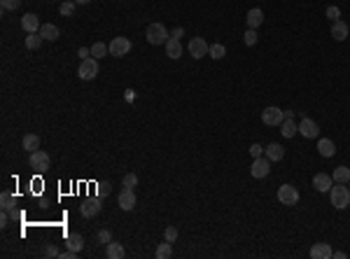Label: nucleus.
Wrapping results in <instances>:
<instances>
[{
  "instance_id": "obj_1",
  "label": "nucleus",
  "mask_w": 350,
  "mask_h": 259,
  "mask_svg": "<svg viewBox=\"0 0 350 259\" xmlns=\"http://www.w3.org/2000/svg\"><path fill=\"white\" fill-rule=\"evenodd\" d=\"M329 194H331V205L336 208V210H343V208H348L350 205V189L346 184L336 182L331 189H329Z\"/></svg>"
},
{
  "instance_id": "obj_2",
  "label": "nucleus",
  "mask_w": 350,
  "mask_h": 259,
  "mask_svg": "<svg viewBox=\"0 0 350 259\" xmlns=\"http://www.w3.org/2000/svg\"><path fill=\"white\" fill-rule=\"evenodd\" d=\"M145 38H147L149 44H166V42H168V28H166L164 23L154 21V23H149V26H147Z\"/></svg>"
},
{
  "instance_id": "obj_3",
  "label": "nucleus",
  "mask_w": 350,
  "mask_h": 259,
  "mask_svg": "<svg viewBox=\"0 0 350 259\" xmlns=\"http://www.w3.org/2000/svg\"><path fill=\"white\" fill-rule=\"evenodd\" d=\"M283 119H285V110L276 108V105H268V108H264V112H262V121H264L266 126H280Z\"/></svg>"
},
{
  "instance_id": "obj_4",
  "label": "nucleus",
  "mask_w": 350,
  "mask_h": 259,
  "mask_svg": "<svg viewBox=\"0 0 350 259\" xmlns=\"http://www.w3.org/2000/svg\"><path fill=\"white\" fill-rule=\"evenodd\" d=\"M278 201L283 205H297L299 203V189L294 184H283L278 189Z\"/></svg>"
},
{
  "instance_id": "obj_5",
  "label": "nucleus",
  "mask_w": 350,
  "mask_h": 259,
  "mask_svg": "<svg viewBox=\"0 0 350 259\" xmlns=\"http://www.w3.org/2000/svg\"><path fill=\"white\" fill-rule=\"evenodd\" d=\"M107 47H110V56H126L133 44L128 38H112Z\"/></svg>"
},
{
  "instance_id": "obj_6",
  "label": "nucleus",
  "mask_w": 350,
  "mask_h": 259,
  "mask_svg": "<svg viewBox=\"0 0 350 259\" xmlns=\"http://www.w3.org/2000/svg\"><path fill=\"white\" fill-rule=\"evenodd\" d=\"M28 163H31V168H35V171L44 173L47 168H49L52 159H49V154H47V152L38 150V152H31V159H28Z\"/></svg>"
},
{
  "instance_id": "obj_7",
  "label": "nucleus",
  "mask_w": 350,
  "mask_h": 259,
  "mask_svg": "<svg viewBox=\"0 0 350 259\" xmlns=\"http://www.w3.org/2000/svg\"><path fill=\"white\" fill-rule=\"evenodd\" d=\"M250 173H252V178H257V180H264L266 175L271 173V161L264 159V157H257L255 161H252V166H250Z\"/></svg>"
},
{
  "instance_id": "obj_8",
  "label": "nucleus",
  "mask_w": 350,
  "mask_h": 259,
  "mask_svg": "<svg viewBox=\"0 0 350 259\" xmlns=\"http://www.w3.org/2000/svg\"><path fill=\"white\" fill-rule=\"evenodd\" d=\"M189 54L191 59H203V56H208V49H210V44L206 42L203 38H191L189 40Z\"/></svg>"
},
{
  "instance_id": "obj_9",
  "label": "nucleus",
  "mask_w": 350,
  "mask_h": 259,
  "mask_svg": "<svg viewBox=\"0 0 350 259\" xmlns=\"http://www.w3.org/2000/svg\"><path fill=\"white\" fill-rule=\"evenodd\" d=\"M299 133H301L304 138H308V140L318 138L320 136L318 121H313V119H301V121H299Z\"/></svg>"
},
{
  "instance_id": "obj_10",
  "label": "nucleus",
  "mask_w": 350,
  "mask_h": 259,
  "mask_svg": "<svg viewBox=\"0 0 350 259\" xmlns=\"http://www.w3.org/2000/svg\"><path fill=\"white\" fill-rule=\"evenodd\" d=\"M77 75L82 77V80H94V77L98 75V61H96V59H84V61L80 63Z\"/></svg>"
},
{
  "instance_id": "obj_11",
  "label": "nucleus",
  "mask_w": 350,
  "mask_h": 259,
  "mask_svg": "<svg viewBox=\"0 0 350 259\" xmlns=\"http://www.w3.org/2000/svg\"><path fill=\"white\" fill-rule=\"evenodd\" d=\"M136 203H138V199H136V192L124 187V189H122V194H119V208L128 213V210H133V208H136Z\"/></svg>"
},
{
  "instance_id": "obj_12",
  "label": "nucleus",
  "mask_w": 350,
  "mask_h": 259,
  "mask_svg": "<svg viewBox=\"0 0 350 259\" xmlns=\"http://www.w3.org/2000/svg\"><path fill=\"white\" fill-rule=\"evenodd\" d=\"M101 208H103V205H101V199H86L84 203L80 205V213H82V217H96L98 215V213H101Z\"/></svg>"
},
{
  "instance_id": "obj_13",
  "label": "nucleus",
  "mask_w": 350,
  "mask_h": 259,
  "mask_svg": "<svg viewBox=\"0 0 350 259\" xmlns=\"http://www.w3.org/2000/svg\"><path fill=\"white\" fill-rule=\"evenodd\" d=\"M310 257L313 259H331L334 257V250L329 243H315L313 248H310Z\"/></svg>"
},
{
  "instance_id": "obj_14",
  "label": "nucleus",
  "mask_w": 350,
  "mask_h": 259,
  "mask_svg": "<svg viewBox=\"0 0 350 259\" xmlns=\"http://www.w3.org/2000/svg\"><path fill=\"white\" fill-rule=\"evenodd\" d=\"M348 35H350V28H348V23L343 21V19H339V21L331 23V38H334L336 42H343Z\"/></svg>"
},
{
  "instance_id": "obj_15",
  "label": "nucleus",
  "mask_w": 350,
  "mask_h": 259,
  "mask_svg": "<svg viewBox=\"0 0 350 259\" xmlns=\"http://www.w3.org/2000/svg\"><path fill=\"white\" fill-rule=\"evenodd\" d=\"M245 21H247V28H255V31H257V28L264 23V12L259 10V7H252V10L247 12Z\"/></svg>"
},
{
  "instance_id": "obj_16",
  "label": "nucleus",
  "mask_w": 350,
  "mask_h": 259,
  "mask_svg": "<svg viewBox=\"0 0 350 259\" xmlns=\"http://www.w3.org/2000/svg\"><path fill=\"white\" fill-rule=\"evenodd\" d=\"M21 28L26 33H40L42 23H40V19H38L35 14H26V17L21 19Z\"/></svg>"
},
{
  "instance_id": "obj_17",
  "label": "nucleus",
  "mask_w": 350,
  "mask_h": 259,
  "mask_svg": "<svg viewBox=\"0 0 350 259\" xmlns=\"http://www.w3.org/2000/svg\"><path fill=\"white\" fill-rule=\"evenodd\" d=\"M331 175H327V173H318L315 178H313V187L318 189V192H329L331 189Z\"/></svg>"
},
{
  "instance_id": "obj_18",
  "label": "nucleus",
  "mask_w": 350,
  "mask_h": 259,
  "mask_svg": "<svg viewBox=\"0 0 350 259\" xmlns=\"http://www.w3.org/2000/svg\"><path fill=\"white\" fill-rule=\"evenodd\" d=\"M264 152H266V159H268V161H280V159L285 157V147L278 145V142H271L268 147H264Z\"/></svg>"
},
{
  "instance_id": "obj_19",
  "label": "nucleus",
  "mask_w": 350,
  "mask_h": 259,
  "mask_svg": "<svg viewBox=\"0 0 350 259\" xmlns=\"http://www.w3.org/2000/svg\"><path fill=\"white\" fill-rule=\"evenodd\" d=\"M105 255H107V259H124L126 257V250H124V245L122 243H107L105 245Z\"/></svg>"
},
{
  "instance_id": "obj_20",
  "label": "nucleus",
  "mask_w": 350,
  "mask_h": 259,
  "mask_svg": "<svg viewBox=\"0 0 350 259\" xmlns=\"http://www.w3.org/2000/svg\"><path fill=\"white\" fill-rule=\"evenodd\" d=\"M40 35H42L44 40H49V42H56V40L61 38V31H59V26H54V23H42Z\"/></svg>"
},
{
  "instance_id": "obj_21",
  "label": "nucleus",
  "mask_w": 350,
  "mask_h": 259,
  "mask_svg": "<svg viewBox=\"0 0 350 259\" xmlns=\"http://www.w3.org/2000/svg\"><path fill=\"white\" fill-rule=\"evenodd\" d=\"M166 56H168V59H180L182 56V42L178 38H168V42H166Z\"/></svg>"
},
{
  "instance_id": "obj_22",
  "label": "nucleus",
  "mask_w": 350,
  "mask_h": 259,
  "mask_svg": "<svg viewBox=\"0 0 350 259\" xmlns=\"http://www.w3.org/2000/svg\"><path fill=\"white\" fill-rule=\"evenodd\" d=\"M280 133L285 138H294V133H299V124H294V117H285L280 124Z\"/></svg>"
},
{
  "instance_id": "obj_23",
  "label": "nucleus",
  "mask_w": 350,
  "mask_h": 259,
  "mask_svg": "<svg viewBox=\"0 0 350 259\" xmlns=\"http://www.w3.org/2000/svg\"><path fill=\"white\" fill-rule=\"evenodd\" d=\"M318 152L322 154V157H327V159H331L334 154H336V145L329 140V138H320L318 140Z\"/></svg>"
},
{
  "instance_id": "obj_24",
  "label": "nucleus",
  "mask_w": 350,
  "mask_h": 259,
  "mask_svg": "<svg viewBox=\"0 0 350 259\" xmlns=\"http://www.w3.org/2000/svg\"><path fill=\"white\" fill-rule=\"evenodd\" d=\"M331 180H334V182H341V184H348L350 182V166H339V168H334Z\"/></svg>"
},
{
  "instance_id": "obj_25",
  "label": "nucleus",
  "mask_w": 350,
  "mask_h": 259,
  "mask_svg": "<svg viewBox=\"0 0 350 259\" xmlns=\"http://www.w3.org/2000/svg\"><path fill=\"white\" fill-rule=\"evenodd\" d=\"M21 145H23V150L26 152H38L40 150V138H38L35 133H26V136H23V140H21Z\"/></svg>"
},
{
  "instance_id": "obj_26",
  "label": "nucleus",
  "mask_w": 350,
  "mask_h": 259,
  "mask_svg": "<svg viewBox=\"0 0 350 259\" xmlns=\"http://www.w3.org/2000/svg\"><path fill=\"white\" fill-rule=\"evenodd\" d=\"M65 245L70 250H75V252H80V250L84 248V238L80 236V234H70V236L65 238Z\"/></svg>"
},
{
  "instance_id": "obj_27",
  "label": "nucleus",
  "mask_w": 350,
  "mask_h": 259,
  "mask_svg": "<svg viewBox=\"0 0 350 259\" xmlns=\"http://www.w3.org/2000/svg\"><path fill=\"white\" fill-rule=\"evenodd\" d=\"M42 35L40 33H28V38H26V47L31 49V52H35V49H40V44H42Z\"/></svg>"
},
{
  "instance_id": "obj_28",
  "label": "nucleus",
  "mask_w": 350,
  "mask_h": 259,
  "mask_svg": "<svg viewBox=\"0 0 350 259\" xmlns=\"http://www.w3.org/2000/svg\"><path fill=\"white\" fill-rule=\"evenodd\" d=\"M110 54V47L105 42H94L91 44V56L94 59H103V56Z\"/></svg>"
},
{
  "instance_id": "obj_29",
  "label": "nucleus",
  "mask_w": 350,
  "mask_h": 259,
  "mask_svg": "<svg viewBox=\"0 0 350 259\" xmlns=\"http://www.w3.org/2000/svg\"><path fill=\"white\" fill-rule=\"evenodd\" d=\"M14 203H17V201H14V196H12L10 192H2V194H0V208H2V210L12 213V210H14Z\"/></svg>"
},
{
  "instance_id": "obj_30",
  "label": "nucleus",
  "mask_w": 350,
  "mask_h": 259,
  "mask_svg": "<svg viewBox=\"0 0 350 259\" xmlns=\"http://www.w3.org/2000/svg\"><path fill=\"white\" fill-rule=\"evenodd\" d=\"M208 54H210L212 59H217V61H220V59H224V56H226V47H224V44H220V42H215V44H210Z\"/></svg>"
},
{
  "instance_id": "obj_31",
  "label": "nucleus",
  "mask_w": 350,
  "mask_h": 259,
  "mask_svg": "<svg viewBox=\"0 0 350 259\" xmlns=\"http://www.w3.org/2000/svg\"><path fill=\"white\" fill-rule=\"evenodd\" d=\"M170 255H173V248H170L168 240L159 243V248H157V259H168Z\"/></svg>"
},
{
  "instance_id": "obj_32",
  "label": "nucleus",
  "mask_w": 350,
  "mask_h": 259,
  "mask_svg": "<svg viewBox=\"0 0 350 259\" xmlns=\"http://www.w3.org/2000/svg\"><path fill=\"white\" fill-rule=\"evenodd\" d=\"M75 0H65V2H61V7H59V12L63 14V17H73L75 14Z\"/></svg>"
},
{
  "instance_id": "obj_33",
  "label": "nucleus",
  "mask_w": 350,
  "mask_h": 259,
  "mask_svg": "<svg viewBox=\"0 0 350 259\" xmlns=\"http://www.w3.org/2000/svg\"><path fill=\"white\" fill-rule=\"evenodd\" d=\"M122 184H124L126 189L138 187V175H136V173H126V175H124V180H122Z\"/></svg>"
},
{
  "instance_id": "obj_34",
  "label": "nucleus",
  "mask_w": 350,
  "mask_h": 259,
  "mask_svg": "<svg viewBox=\"0 0 350 259\" xmlns=\"http://www.w3.org/2000/svg\"><path fill=\"white\" fill-rule=\"evenodd\" d=\"M21 2H23V0H0V5H2V10H5V12L19 10V7H21Z\"/></svg>"
},
{
  "instance_id": "obj_35",
  "label": "nucleus",
  "mask_w": 350,
  "mask_h": 259,
  "mask_svg": "<svg viewBox=\"0 0 350 259\" xmlns=\"http://www.w3.org/2000/svg\"><path fill=\"white\" fill-rule=\"evenodd\" d=\"M243 40H245V44H247V47H255L257 40H259L255 28H247V31H245V35H243Z\"/></svg>"
},
{
  "instance_id": "obj_36",
  "label": "nucleus",
  "mask_w": 350,
  "mask_h": 259,
  "mask_svg": "<svg viewBox=\"0 0 350 259\" xmlns=\"http://www.w3.org/2000/svg\"><path fill=\"white\" fill-rule=\"evenodd\" d=\"M327 19H331V23L341 19V10L336 7V5H329V7H327Z\"/></svg>"
},
{
  "instance_id": "obj_37",
  "label": "nucleus",
  "mask_w": 350,
  "mask_h": 259,
  "mask_svg": "<svg viewBox=\"0 0 350 259\" xmlns=\"http://www.w3.org/2000/svg\"><path fill=\"white\" fill-rule=\"evenodd\" d=\"M164 240L175 243V240H178V229H175V227H166V231H164Z\"/></svg>"
},
{
  "instance_id": "obj_38",
  "label": "nucleus",
  "mask_w": 350,
  "mask_h": 259,
  "mask_svg": "<svg viewBox=\"0 0 350 259\" xmlns=\"http://www.w3.org/2000/svg\"><path fill=\"white\" fill-rule=\"evenodd\" d=\"M98 240L107 245V243L112 240V234H110V229H101V231H98Z\"/></svg>"
},
{
  "instance_id": "obj_39",
  "label": "nucleus",
  "mask_w": 350,
  "mask_h": 259,
  "mask_svg": "<svg viewBox=\"0 0 350 259\" xmlns=\"http://www.w3.org/2000/svg\"><path fill=\"white\" fill-rule=\"evenodd\" d=\"M250 154H252V159H257V157H262V154H264V147H262L259 142H255V145L250 147Z\"/></svg>"
},
{
  "instance_id": "obj_40",
  "label": "nucleus",
  "mask_w": 350,
  "mask_h": 259,
  "mask_svg": "<svg viewBox=\"0 0 350 259\" xmlns=\"http://www.w3.org/2000/svg\"><path fill=\"white\" fill-rule=\"evenodd\" d=\"M44 255H47V257H59V250L54 248V243H52V245H47V250H44Z\"/></svg>"
},
{
  "instance_id": "obj_41",
  "label": "nucleus",
  "mask_w": 350,
  "mask_h": 259,
  "mask_svg": "<svg viewBox=\"0 0 350 259\" xmlns=\"http://www.w3.org/2000/svg\"><path fill=\"white\" fill-rule=\"evenodd\" d=\"M77 54L82 56V61H84V59H89V56H91V49H86V47H80V52H77Z\"/></svg>"
},
{
  "instance_id": "obj_42",
  "label": "nucleus",
  "mask_w": 350,
  "mask_h": 259,
  "mask_svg": "<svg viewBox=\"0 0 350 259\" xmlns=\"http://www.w3.org/2000/svg\"><path fill=\"white\" fill-rule=\"evenodd\" d=\"M7 222H10V217H7V210H2V215H0V227H7Z\"/></svg>"
},
{
  "instance_id": "obj_43",
  "label": "nucleus",
  "mask_w": 350,
  "mask_h": 259,
  "mask_svg": "<svg viewBox=\"0 0 350 259\" xmlns=\"http://www.w3.org/2000/svg\"><path fill=\"white\" fill-rule=\"evenodd\" d=\"M101 187V194H110V182H103V184H98Z\"/></svg>"
},
{
  "instance_id": "obj_44",
  "label": "nucleus",
  "mask_w": 350,
  "mask_h": 259,
  "mask_svg": "<svg viewBox=\"0 0 350 259\" xmlns=\"http://www.w3.org/2000/svg\"><path fill=\"white\" fill-rule=\"evenodd\" d=\"M182 33H185L182 28H175V31H173V38H182Z\"/></svg>"
},
{
  "instance_id": "obj_45",
  "label": "nucleus",
  "mask_w": 350,
  "mask_h": 259,
  "mask_svg": "<svg viewBox=\"0 0 350 259\" xmlns=\"http://www.w3.org/2000/svg\"><path fill=\"white\" fill-rule=\"evenodd\" d=\"M75 2H77V5H89L91 0H75Z\"/></svg>"
},
{
  "instance_id": "obj_46",
  "label": "nucleus",
  "mask_w": 350,
  "mask_h": 259,
  "mask_svg": "<svg viewBox=\"0 0 350 259\" xmlns=\"http://www.w3.org/2000/svg\"><path fill=\"white\" fill-rule=\"evenodd\" d=\"M348 184H350V182H348Z\"/></svg>"
}]
</instances>
